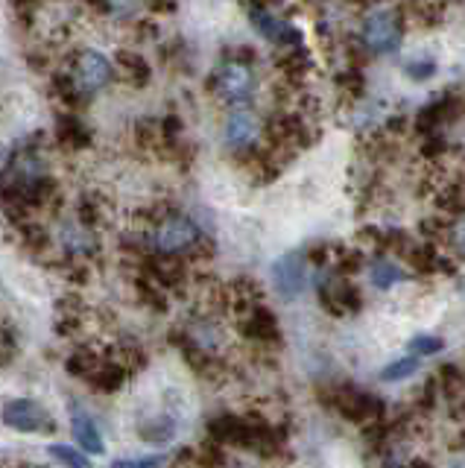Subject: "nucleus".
I'll list each match as a JSON object with an SVG mask.
<instances>
[{"instance_id":"obj_10","label":"nucleus","mask_w":465,"mask_h":468,"mask_svg":"<svg viewBox=\"0 0 465 468\" xmlns=\"http://www.w3.org/2000/svg\"><path fill=\"white\" fill-rule=\"evenodd\" d=\"M308 267L311 263L304 258V252H287L269 267V282L284 302H293L304 292V287H308Z\"/></svg>"},{"instance_id":"obj_38","label":"nucleus","mask_w":465,"mask_h":468,"mask_svg":"<svg viewBox=\"0 0 465 468\" xmlns=\"http://www.w3.org/2000/svg\"><path fill=\"white\" fill-rule=\"evenodd\" d=\"M439 4H457V0H439Z\"/></svg>"},{"instance_id":"obj_37","label":"nucleus","mask_w":465,"mask_h":468,"mask_svg":"<svg viewBox=\"0 0 465 468\" xmlns=\"http://www.w3.org/2000/svg\"><path fill=\"white\" fill-rule=\"evenodd\" d=\"M348 4H354V6H372V4H377V0H348Z\"/></svg>"},{"instance_id":"obj_34","label":"nucleus","mask_w":465,"mask_h":468,"mask_svg":"<svg viewBox=\"0 0 465 468\" xmlns=\"http://www.w3.org/2000/svg\"><path fill=\"white\" fill-rule=\"evenodd\" d=\"M226 58H231V62H246V65H255V58H258V53L252 50V48H231V50H226Z\"/></svg>"},{"instance_id":"obj_7","label":"nucleus","mask_w":465,"mask_h":468,"mask_svg":"<svg viewBox=\"0 0 465 468\" xmlns=\"http://www.w3.org/2000/svg\"><path fill=\"white\" fill-rule=\"evenodd\" d=\"M260 114L243 102V106H228L226 112V121H223V141H226V150L231 155H240L246 150H252L260 138Z\"/></svg>"},{"instance_id":"obj_6","label":"nucleus","mask_w":465,"mask_h":468,"mask_svg":"<svg viewBox=\"0 0 465 468\" xmlns=\"http://www.w3.org/2000/svg\"><path fill=\"white\" fill-rule=\"evenodd\" d=\"M56 246H59L62 258L74 261H91L100 255V234L97 229H89L74 214L59 217L56 223Z\"/></svg>"},{"instance_id":"obj_22","label":"nucleus","mask_w":465,"mask_h":468,"mask_svg":"<svg viewBox=\"0 0 465 468\" xmlns=\"http://www.w3.org/2000/svg\"><path fill=\"white\" fill-rule=\"evenodd\" d=\"M12 229H16L24 249H30L33 255H41V252H48V249H50V231L41 223H36L33 217L18 219V223H12Z\"/></svg>"},{"instance_id":"obj_29","label":"nucleus","mask_w":465,"mask_h":468,"mask_svg":"<svg viewBox=\"0 0 465 468\" xmlns=\"http://www.w3.org/2000/svg\"><path fill=\"white\" fill-rule=\"evenodd\" d=\"M404 73L413 82H428V80H433V73H436V58L433 56H413V58H407Z\"/></svg>"},{"instance_id":"obj_31","label":"nucleus","mask_w":465,"mask_h":468,"mask_svg":"<svg viewBox=\"0 0 465 468\" xmlns=\"http://www.w3.org/2000/svg\"><path fill=\"white\" fill-rule=\"evenodd\" d=\"M442 348H445V340H442V336H430V334H418V336H413L410 343H407V351H410L413 357L439 355Z\"/></svg>"},{"instance_id":"obj_19","label":"nucleus","mask_w":465,"mask_h":468,"mask_svg":"<svg viewBox=\"0 0 465 468\" xmlns=\"http://www.w3.org/2000/svg\"><path fill=\"white\" fill-rule=\"evenodd\" d=\"M129 375H132V372H129L123 363H118L114 357H103V360H100L97 369H94L89 378H85V380H89V384H91L97 392H118V389L126 384V378H129Z\"/></svg>"},{"instance_id":"obj_9","label":"nucleus","mask_w":465,"mask_h":468,"mask_svg":"<svg viewBox=\"0 0 465 468\" xmlns=\"http://www.w3.org/2000/svg\"><path fill=\"white\" fill-rule=\"evenodd\" d=\"M319 302L328 314L333 316H348V314H357L360 311V290L352 284V278L340 275L337 270L325 272L319 278Z\"/></svg>"},{"instance_id":"obj_23","label":"nucleus","mask_w":465,"mask_h":468,"mask_svg":"<svg viewBox=\"0 0 465 468\" xmlns=\"http://www.w3.org/2000/svg\"><path fill=\"white\" fill-rule=\"evenodd\" d=\"M138 436L143 442H153V445H167L173 436H176V421L170 416H153L147 421L138 424Z\"/></svg>"},{"instance_id":"obj_40","label":"nucleus","mask_w":465,"mask_h":468,"mask_svg":"<svg viewBox=\"0 0 465 468\" xmlns=\"http://www.w3.org/2000/svg\"><path fill=\"white\" fill-rule=\"evenodd\" d=\"M30 468H33V465H30Z\"/></svg>"},{"instance_id":"obj_30","label":"nucleus","mask_w":465,"mask_h":468,"mask_svg":"<svg viewBox=\"0 0 465 468\" xmlns=\"http://www.w3.org/2000/svg\"><path fill=\"white\" fill-rule=\"evenodd\" d=\"M418 372V357H401V360H392L389 366H384L381 369V380H386V384H396V380H404Z\"/></svg>"},{"instance_id":"obj_15","label":"nucleus","mask_w":465,"mask_h":468,"mask_svg":"<svg viewBox=\"0 0 465 468\" xmlns=\"http://www.w3.org/2000/svg\"><path fill=\"white\" fill-rule=\"evenodd\" d=\"M114 77H121L126 85L132 88H143L153 77V68L147 65V58H143L138 50H118L114 56Z\"/></svg>"},{"instance_id":"obj_8","label":"nucleus","mask_w":465,"mask_h":468,"mask_svg":"<svg viewBox=\"0 0 465 468\" xmlns=\"http://www.w3.org/2000/svg\"><path fill=\"white\" fill-rule=\"evenodd\" d=\"M0 421L18 433H53L56 419L36 399H12L0 410Z\"/></svg>"},{"instance_id":"obj_33","label":"nucleus","mask_w":465,"mask_h":468,"mask_svg":"<svg viewBox=\"0 0 465 468\" xmlns=\"http://www.w3.org/2000/svg\"><path fill=\"white\" fill-rule=\"evenodd\" d=\"M167 457L164 453H155V457H138V460H114L111 468H164Z\"/></svg>"},{"instance_id":"obj_20","label":"nucleus","mask_w":465,"mask_h":468,"mask_svg":"<svg viewBox=\"0 0 465 468\" xmlns=\"http://www.w3.org/2000/svg\"><path fill=\"white\" fill-rule=\"evenodd\" d=\"M366 272L375 290H392L396 284L407 282V272L386 255H375L372 261H366Z\"/></svg>"},{"instance_id":"obj_14","label":"nucleus","mask_w":465,"mask_h":468,"mask_svg":"<svg viewBox=\"0 0 465 468\" xmlns=\"http://www.w3.org/2000/svg\"><path fill=\"white\" fill-rule=\"evenodd\" d=\"M53 141L56 146H62L65 153H82L89 150L94 135L91 129L85 126V121L77 114V112H59L56 114V126H53Z\"/></svg>"},{"instance_id":"obj_18","label":"nucleus","mask_w":465,"mask_h":468,"mask_svg":"<svg viewBox=\"0 0 465 468\" xmlns=\"http://www.w3.org/2000/svg\"><path fill=\"white\" fill-rule=\"evenodd\" d=\"M386 121V112H384V102L377 100H352V117H348V126L360 135H372L377 132V126H384Z\"/></svg>"},{"instance_id":"obj_32","label":"nucleus","mask_w":465,"mask_h":468,"mask_svg":"<svg viewBox=\"0 0 465 468\" xmlns=\"http://www.w3.org/2000/svg\"><path fill=\"white\" fill-rule=\"evenodd\" d=\"M143 0H109V15H121V18L132 21L141 15Z\"/></svg>"},{"instance_id":"obj_12","label":"nucleus","mask_w":465,"mask_h":468,"mask_svg":"<svg viewBox=\"0 0 465 468\" xmlns=\"http://www.w3.org/2000/svg\"><path fill=\"white\" fill-rule=\"evenodd\" d=\"M238 325H240V334L246 336L249 343H258V346H275L281 340V331H279V319L269 311V307L260 302L255 304L252 311H246L243 316H238Z\"/></svg>"},{"instance_id":"obj_2","label":"nucleus","mask_w":465,"mask_h":468,"mask_svg":"<svg viewBox=\"0 0 465 468\" xmlns=\"http://www.w3.org/2000/svg\"><path fill=\"white\" fill-rule=\"evenodd\" d=\"M48 135L36 132V135L24 138L16 144V150L6 155L0 165V202L21 194L24 187L38 182L41 176H48Z\"/></svg>"},{"instance_id":"obj_28","label":"nucleus","mask_w":465,"mask_h":468,"mask_svg":"<svg viewBox=\"0 0 465 468\" xmlns=\"http://www.w3.org/2000/svg\"><path fill=\"white\" fill-rule=\"evenodd\" d=\"M48 453L53 460H59L65 468H91V460L85 457L82 451H77V448H70V445H62V442H53L50 448H48Z\"/></svg>"},{"instance_id":"obj_25","label":"nucleus","mask_w":465,"mask_h":468,"mask_svg":"<svg viewBox=\"0 0 465 468\" xmlns=\"http://www.w3.org/2000/svg\"><path fill=\"white\" fill-rule=\"evenodd\" d=\"M100 360H103V355H100L97 348H89V346H79L77 351H70V357L65 360V369L70 372V375H77V378H89L97 366H100Z\"/></svg>"},{"instance_id":"obj_35","label":"nucleus","mask_w":465,"mask_h":468,"mask_svg":"<svg viewBox=\"0 0 465 468\" xmlns=\"http://www.w3.org/2000/svg\"><path fill=\"white\" fill-rule=\"evenodd\" d=\"M12 9H16L18 18H33L36 9L41 6V0H9Z\"/></svg>"},{"instance_id":"obj_11","label":"nucleus","mask_w":465,"mask_h":468,"mask_svg":"<svg viewBox=\"0 0 465 468\" xmlns=\"http://www.w3.org/2000/svg\"><path fill=\"white\" fill-rule=\"evenodd\" d=\"M331 399H333L331 404L337 407L348 421H357V424H369V421L384 419V410H386L377 395H372L366 389H357V387H343L333 392Z\"/></svg>"},{"instance_id":"obj_13","label":"nucleus","mask_w":465,"mask_h":468,"mask_svg":"<svg viewBox=\"0 0 465 468\" xmlns=\"http://www.w3.org/2000/svg\"><path fill=\"white\" fill-rule=\"evenodd\" d=\"M460 117V94L448 91L442 97H436L433 102H428L425 109L416 117V132L418 135H430V132H442L448 129Z\"/></svg>"},{"instance_id":"obj_5","label":"nucleus","mask_w":465,"mask_h":468,"mask_svg":"<svg viewBox=\"0 0 465 468\" xmlns=\"http://www.w3.org/2000/svg\"><path fill=\"white\" fill-rule=\"evenodd\" d=\"M68 70H70V77H74L77 91L85 100H91L94 94H103L114 82V62L106 53H97V50L74 53V65Z\"/></svg>"},{"instance_id":"obj_26","label":"nucleus","mask_w":465,"mask_h":468,"mask_svg":"<svg viewBox=\"0 0 465 468\" xmlns=\"http://www.w3.org/2000/svg\"><path fill=\"white\" fill-rule=\"evenodd\" d=\"M436 387H442V392L448 395V401H454L460 407V401H462V372H460V366L457 363L442 366Z\"/></svg>"},{"instance_id":"obj_21","label":"nucleus","mask_w":465,"mask_h":468,"mask_svg":"<svg viewBox=\"0 0 465 468\" xmlns=\"http://www.w3.org/2000/svg\"><path fill=\"white\" fill-rule=\"evenodd\" d=\"M398 12L404 15V21L410 18L418 27H439L445 15V4H439V0H401Z\"/></svg>"},{"instance_id":"obj_39","label":"nucleus","mask_w":465,"mask_h":468,"mask_svg":"<svg viewBox=\"0 0 465 468\" xmlns=\"http://www.w3.org/2000/svg\"><path fill=\"white\" fill-rule=\"evenodd\" d=\"M0 155H4V153H0Z\"/></svg>"},{"instance_id":"obj_3","label":"nucleus","mask_w":465,"mask_h":468,"mask_svg":"<svg viewBox=\"0 0 465 468\" xmlns=\"http://www.w3.org/2000/svg\"><path fill=\"white\" fill-rule=\"evenodd\" d=\"M404 15L398 6H386V4H372L360 21V36L357 44L369 56H389L401 48L404 38Z\"/></svg>"},{"instance_id":"obj_4","label":"nucleus","mask_w":465,"mask_h":468,"mask_svg":"<svg viewBox=\"0 0 465 468\" xmlns=\"http://www.w3.org/2000/svg\"><path fill=\"white\" fill-rule=\"evenodd\" d=\"M208 88L226 102V106H243V102H252L255 88H258L255 68L246 65V62H231V58H226V62L211 73Z\"/></svg>"},{"instance_id":"obj_27","label":"nucleus","mask_w":465,"mask_h":468,"mask_svg":"<svg viewBox=\"0 0 465 468\" xmlns=\"http://www.w3.org/2000/svg\"><path fill=\"white\" fill-rule=\"evenodd\" d=\"M363 85H366V80H363V70L354 68V65H348L345 70L337 73V88H340L345 97L360 100L363 97Z\"/></svg>"},{"instance_id":"obj_16","label":"nucleus","mask_w":465,"mask_h":468,"mask_svg":"<svg viewBox=\"0 0 465 468\" xmlns=\"http://www.w3.org/2000/svg\"><path fill=\"white\" fill-rule=\"evenodd\" d=\"M70 433H74L77 445L89 453H106V442L97 431V421L85 413L82 407H70Z\"/></svg>"},{"instance_id":"obj_36","label":"nucleus","mask_w":465,"mask_h":468,"mask_svg":"<svg viewBox=\"0 0 465 468\" xmlns=\"http://www.w3.org/2000/svg\"><path fill=\"white\" fill-rule=\"evenodd\" d=\"M143 6H147L150 12H155V15H167V12H176L179 0H143Z\"/></svg>"},{"instance_id":"obj_17","label":"nucleus","mask_w":465,"mask_h":468,"mask_svg":"<svg viewBox=\"0 0 465 468\" xmlns=\"http://www.w3.org/2000/svg\"><path fill=\"white\" fill-rule=\"evenodd\" d=\"M109 214H111V205L109 199L100 194V190H85V194L77 199V208H74V217L79 223H85L89 229H103L109 223Z\"/></svg>"},{"instance_id":"obj_1","label":"nucleus","mask_w":465,"mask_h":468,"mask_svg":"<svg viewBox=\"0 0 465 468\" xmlns=\"http://www.w3.org/2000/svg\"><path fill=\"white\" fill-rule=\"evenodd\" d=\"M147 243L150 252L155 255H173V258H208L211 255V240L206 231L199 229L194 217L182 211H167L158 217L147 229Z\"/></svg>"},{"instance_id":"obj_24","label":"nucleus","mask_w":465,"mask_h":468,"mask_svg":"<svg viewBox=\"0 0 465 468\" xmlns=\"http://www.w3.org/2000/svg\"><path fill=\"white\" fill-rule=\"evenodd\" d=\"M436 205H439L442 214H448L450 219H457L462 214V182H460V176H454L450 182H439V190H436Z\"/></svg>"}]
</instances>
